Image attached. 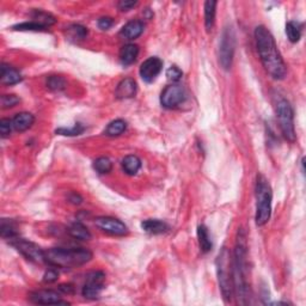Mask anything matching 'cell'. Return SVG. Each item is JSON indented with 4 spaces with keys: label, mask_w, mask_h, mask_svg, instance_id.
<instances>
[{
    "label": "cell",
    "mask_w": 306,
    "mask_h": 306,
    "mask_svg": "<svg viewBox=\"0 0 306 306\" xmlns=\"http://www.w3.org/2000/svg\"><path fill=\"white\" fill-rule=\"evenodd\" d=\"M216 274H218L220 291H222L224 300L225 302H230L232 300L235 291H233L231 255H230L229 249L225 246L216 257Z\"/></svg>",
    "instance_id": "5b68a950"
},
{
    "label": "cell",
    "mask_w": 306,
    "mask_h": 306,
    "mask_svg": "<svg viewBox=\"0 0 306 306\" xmlns=\"http://www.w3.org/2000/svg\"><path fill=\"white\" fill-rule=\"evenodd\" d=\"M21 100L16 95H3L2 96V108L3 109H9V108L16 107Z\"/></svg>",
    "instance_id": "d6a6232c"
},
{
    "label": "cell",
    "mask_w": 306,
    "mask_h": 306,
    "mask_svg": "<svg viewBox=\"0 0 306 306\" xmlns=\"http://www.w3.org/2000/svg\"><path fill=\"white\" fill-rule=\"evenodd\" d=\"M216 4L218 3L213 2V0H208L205 3V26L207 31L212 30L213 25H214Z\"/></svg>",
    "instance_id": "603a6c76"
},
{
    "label": "cell",
    "mask_w": 306,
    "mask_h": 306,
    "mask_svg": "<svg viewBox=\"0 0 306 306\" xmlns=\"http://www.w3.org/2000/svg\"><path fill=\"white\" fill-rule=\"evenodd\" d=\"M95 225L105 233H109L111 236L122 237L128 235V228L124 223L120 219L113 218V216H98L95 219Z\"/></svg>",
    "instance_id": "30bf717a"
},
{
    "label": "cell",
    "mask_w": 306,
    "mask_h": 306,
    "mask_svg": "<svg viewBox=\"0 0 306 306\" xmlns=\"http://www.w3.org/2000/svg\"><path fill=\"white\" fill-rule=\"evenodd\" d=\"M197 239H199V245L202 252H208L212 249V241L208 229L205 225H199L197 228Z\"/></svg>",
    "instance_id": "cb8c5ba5"
},
{
    "label": "cell",
    "mask_w": 306,
    "mask_h": 306,
    "mask_svg": "<svg viewBox=\"0 0 306 306\" xmlns=\"http://www.w3.org/2000/svg\"><path fill=\"white\" fill-rule=\"evenodd\" d=\"M139 55V47L137 45L128 43L123 46L120 51V61L123 66H129L134 64Z\"/></svg>",
    "instance_id": "d6986e66"
},
{
    "label": "cell",
    "mask_w": 306,
    "mask_h": 306,
    "mask_svg": "<svg viewBox=\"0 0 306 306\" xmlns=\"http://www.w3.org/2000/svg\"><path fill=\"white\" fill-rule=\"evenodd\" d=\"M286 35L292 43H297L301 37V24L294 21L288 22L286 24Z\"/></svg>",
    "instance_id": "4316f807"
},
{
    "label": "cell",
    "mask_w": 306,
    "mask_h": 306,
    "mask_svg": "<svg viewBox=\"0 0 306 306\" xmlns=\"http://www.w3.org/2000/svg\"><path fill=\"white\" fill-rule=\"evenodd\" d=\"M236 51V36L232 28H225L219 45V62L225 71L231 68Z\"/></svg>",
    "instance_id": "52a82bcc"
},
{
    "label": "cell",
    "mask_w": 306,
    "mask_h": 306,
    "mask_svg": "<svg viewBox=\"0 0 306 306\" xmlns=\"http://www.w3.org/2000/svg\"><path fill=\"white\" fill-rule=\"evenodd\" d=\"M141 167V160L139 157L134 156V154H129V156H126L122 159V169L127 175L129 176H134L137 175L138 171L140 170Z\"/></svg>",
    "instance_id": "44dd1931"
},
{
    "label": "cell",
    "mask_w": 306,
    "mask_h": 306,
    "mask_svg": "<svg viewBox=\"0 0 306 306\" xmlns=\"http://www.w3.org/2000/svg\"><path fill=\"white\" fill-rule=\"evenodd\" d=\"M137 90V81L132 78H124L117 84L115 96L118 100H128V98H133L136 96Z\"/></svg>",
    "instance_id": "5bb4252c"
},
{
    "label": "cell",
    "mask_w": 306,
    "mask_h": 306,
    "mask_svg": "<svg viewBox=\"0 0 306 306\" xmlns=\"http://www.w3.org/2000/svg\"><path fill=\"white\" fill-rule=\"evenodd\" d=\"M232 276L233 291L237 295L238 302L245 305L249 302L250 285H249V268H248V242L246 233L239 229L232 259Z\"/></svg>",
    "instance_id": "7a4b0ae2"
},
{
    "label": "cell",
    "mask_w": 306,
    "mask_h": 306,
    "mask_svg": "<svg viewBox=\"0 0 306 306\" xmlns=\"http://www.w3.org/2000/svg\"><path fill=\"white\" fill-rule=\"evenodd\" d=\"M0 232H2V237L4 239H12L18 237V231L16 224L10 219H3L2 225H0Z\"/></svg>",
    "instance_id": "484cf974"
},
{
    "label": "cell",
    "mask_w": 306,
    "mask_h": 306,
    "mask_svg": "<svg viewBox=\"0 0 306 306\" xmlns=\"http://www.w3.org/2000/svg\"><path fill=\"white\" fill-rule=\"evenodd\" d=\"M182 75H183V72L181 71L177 66H171L169 70L166 71V77L170 81H172V83L180 81V79L182 78Z\"/></svg>",
    "instance_id": "e575fe53"
},
{
    "label": "cell",
    "mask_w": 306,
    "mask_h": 306,
    "mask_svg": "<svg viewBox=\"0 0 306 306\" xmlns=\"http://www.w3.org/2000/svg\"><path fill=\"white\" fill-rule=\"evenodd\" d=\"M35 122V116L30 113H19L15 115V117L12 118V124L13 129L17 132H25L30 128Z\"/></svg>",
    "instance_id": "ac0fdd59"
},
{
    "label": "cell",
    "mask_w": 306,
    "mask_h": 306,
    "mask_svg": "<svg viewBox=\"0 0 306 306\" xmlns=\"http://www.w3.org/2000/svg\"><path fill=\"white\" fill-rule=\"evenodd\" d=\"M94 169L96 170L98 173H101V175L109 173L110 171L113 170V163H111L109 158L100 157L94 162Z\"/></svg>",
    "instance_id": "f1b7e54d"
},
{
    "label": "cell",
    "mask_w": 306,
    "mask_h": 306,
    "mask_svg": "<svg viewBox=\"0 0 306 306\" xmlns=\"http://www.w3.org/2000/svg\"><path fill=\"white\" fill-rule=\"evenodd\" d=\"M68 233H70L72 238L78 239V241H89V239H91L90 231L81 223L72 224L71 228L68 229Z\"/></svg>",
    "instance_id": "7402d4cb"
},
{
    "label": "cell",
    "mask_w": 306,
    "mask_h": 306,
    "mask_svg": "<svg viewBox=\"0 0 306 306\" xmlns=\"http://www.w3.org/2000/svg\"><path fill=\"white\" fill-rule=\"evenodd\" d=\"M68 200H70L72 203H74V205H79V203H81V201H83L81 196L77 193H72L70 197H68Z\"/></svg>",
    "instance_id": "ab89813d"
},
{
    "label": "cell",
    "mask_w": 306,
    "mask_h": 306,
    "mask_svg": "<svg viewBox=\"0 0 306 306\" xmlns=\"http://www.w3.org/2000/svg\"><path fill=\"white\" fill-rule=\"evenodd\" d=\"M144 22L140 19H134V21L128 22L123 28L121 29L120 35L126 39H136L144 32Z\"/></svg>",
    "instance_id": "2e32d148"
},
{
    "label": "cell",
    "mask_w": 306,
    "mask_h": 306,
    "mask_svg": "<svg viewBox=\"0 0 306 306\" xmlns=\"http://www.w3.org/2000/svg\"><path fill=\"white\" fill-rule=\"evenodd\" d=\"M58 278H59V272L55 269V267L49 268L43 275V282H46V284H53V282L58 280Z\"/></svg>",
    "instance_id": "d590c367"
},
{
    "label": "cell",
    "mask_w": 306,
    "mask_h": 306,
    "mask_svg": "<svg viewBox=\"0 0 306 306\" xmlns=\"http://www.w3.org/2000/svg\"><path fill=\"white\" fill-rule=\"evenodd\" d=\"M256 215L255 222L257 226H263L269 222L272 215V187L262 173H258L256 179Z\"/></svg>",
    "instance_id": "277c9868"
},
{
    "label": "cell",
    "mask_w": 306,
    "mask_h": 306,
    "mask_svg": "<svg viewBox=\"0 0 306 306\" xmlns=\"http://www.w3.org/2000/svg\"><path fill=\"white\" fill-rule=\"evenodd\" d=\"M97 24H98V28L102 29V30H108V29H110L111 26H113L114 21L111 17H102L98 19Z\"/></svg>",
    "instance_id": "74e56055"
},
{
    "label": "cell",
    "mask_w": 306,
    "mask_h": 306,
    "mask_svg": "<svg viewBox=\"0 0 306 306\" xmlns=\"http://www.w3.org/2000/svg\"><path fill=\"white\" fill-rule=\"evenodd\" d=\"M187 100V92L179 84H171L160 95V103L167 109H175Z\"/></svg>",
    "instance_id": "9c48e42d"
},
{
    "label": "cell",
    "mask_w": 306,
    "mask_h": 306,
    "mask_svg": "<svg viewBox=\"0 0 306 306\" xmlns=\"http://www.w3.org/2000/svg\"><path fill=\"white\" fill-rule=\"evenodd\" d=\"M84 130H85V127L83 124L75 123L72 128H59V129L55 130V133L60 134V136L74 137V136H80Z\"/></svg>",
    "instance_id": "1f68e13d"
},
{
    "label": "cell",
    "mask_w": 306,
    "mask_h": 306,
    "mask_svg": "<svg viewBox=\"0 0 306 306\" xmlns=\"http://www.w3.org/2000/svg\"><path fill=\"white\" fill-rule=\"evenodd\" d=\"M127 129V123L126 121L121 120V118H117V120L111 121V122L108 124L107 128H105L104 134L107 137H118L121 134L124 133V130Z\"/></svg>",
    "instance_id": "d4e9b609"
},
{
    "label": "cell",
    "mask_w": 306,
    "mask_h": 306,
    "mask_svg": "<svg viewBox=\"0 0 306 306\" xmlns=\"http://www.w3.org/2000/svg\"><path fill=\"white\" fill-rule=\"evenodd\" d=\"M22 74L15 67L3 62L0 66V83L6 86H11L22 81Z\"/></svg>",
    "instance_id": "9a60e30c"
},
{
    "label": "cell",
    "mask_w": 306,
    "mask_h": 306,
    "mask_svg": "<svg viewBox=\"0 0 306 306\" xmlns=\"http://www.w3.org/2000/svg\"><path fill=\"white\" fill-rule=\"evenodd\" d=\"M12 29L13 30H17V31H43V30H46V28H43V26L39 25L36 22H32V21L21 23V24H17V25H13Z\"/></svg>",
    "instance_id": "4dcf8cb0"
},
{
    "label": "cell",
    "mask_w": 306,
    "mask_h": 306,
    "mask_svg": "<svg viewBox=\"0 0 306 306\" xmlns=\"http://www.w3.org/2000/svg\"><path fill=\"white\" fill-rule=\"evenodd\" d=\"M105 274L103 272H91L86 276V281L83 287V297L86 299H96L101 294L104 286Z\"/></svg>",
    "instance_id": "8fae6325"
},
{
    "label": "cell",
    "mask_w": 306,
    "mask_h": 306,
    "mask_svg": "<svg viewBox=\"0 0 306 306\" xmlns=\"http://www.w3.org/2000/svg\"><path fill=\"white\" fill-rule=\"evenodd\" d=\"M138 5V2H133V0H120L117 3V8L120 11H129L133 8Z\"/></svg>",
    "instance_id": "8d00e7d4"
},
{
    "label": "cell",
    "mask_w": 306,
    "mask_h": 306,
    "mask_svg": "<svg viewBox=\"0 0 306 306\" xmlns=\"http://www.w3.org/2000/svg\"><path fill=\"white\" fill-rule=\"evenodd\" d=\"M47 88L52 91H61L66 88V80L60 75H51L47 78Z\"/></svg>",
    "instance_id": "f546056e"
},
{
    "label": "cell",
    "mask_w": 306,
    "mask_h": 306,
    "mask_svg": "<svg viewBox=\"0 0 306 306\" xmlns=\"http://www.w3.org/2000/svg\"><path fill=\"white\" fill-rule=\"evenodd\" d=\"M31 18L32 22H36L37 24L42 25L46 29L57 23V18H55L52 13L42 11V10H34V11L31 12Z\"/></svg>",
    "instance_id": "ffe728a7"
},
{
    "label": "cell",
    "mask_w": 306,
    "mask_h": 306,
    "mask_svg": "<svg viewBox=\"0 0 306 306\" xmlns=\"http://www.w3.org/2000/svg\"><path fill=\"white\" fill-rule=\"evenodd\" d=\"M163 68V61L159 58L152 57L145 60L140 66V77L146 83H152L158 77V74L162 72Z\"/></svg>",
    "instance_id": "4fadbf2b"
},
{
    "label": "cell",
    "mask_w": 306,
    "mask_h": 306,
    "mask_svg": "<svg viewBox=\"0 0 306 306\" xmlns=\"http://www.w3.org/2000/svg\"><path fill=\"white\" fill-rule=\"evenodd\" d=\"M45 254L46 263L55 268H77L92 259V252L85 248H52Z\"/></svg>",
    "instance_id": "3957f363"
},
{
    "label": "cell",
    "mask_w": 306,
    "mask_h": 306,
    "mask_svg": "<svg viewBox=\"0 0 306 306\" xmlns=\"http://www.w3.org/2000/svg\"><path fill=\"white\" fill-rule=\"evenodd\" d=\"M275 113L282 136L289 143H295L297 134L294 128V111L291 103L285 98H279L275 103Z\"/></svg>",
    "instance_id": "8992f818"
},
{
    "label": "cell",
    "mask_w": 306,
    "mask_h": 306,
    "mask_svg": "<svg viewBox=\"0 0 306 306\" xmlns=\"http://www.w3.org/2000/svg\"><path fill=\"white\" fill-rule=\"evenodd\" d=\"M59 291L64 294H73L74 293V287L71 284H62L59 286Z\"/></svg>",
    "instance_id": "f35d334b"
},
{
    "label": "cell",
    "mask_w": 306,
    "mask_h": 306,
    "mask_svg": "<svg viewBox=\"0 0 306 306\" xmlns=\"http://www.w3.org/2000/svg\"><path fill=\"white\" fill-rule=\"evenodd\" d=\"M141 229L150 235H162L169 230V225L159 219H147L141 223Z\"/></svg>",
    "instance_id": "e0dca14e"
},
{
    "label": "cell",
    "mask_w": 306,
    "mask_h": 306,
    "mask_svg": "<svg viewBox=\"0 0 306 306\" xmlns=\"http://www.w3.org/2000/svg\"><path fill=\"white\" fill-rule=\"evenodd\" d=\"M31 302L38 305H70V302L61 300L60 294L53 289H39L30 294Z\"/></svg>",
    "instance_id": "7c38bea8"
},
{
    "label": "cell",
    "mask_w": 306,
    "mask_h": 306,
    "mask_svg": "<svg viewBox=\"0 0 306 306\" xmlns=\"http://www.w3.org/2000/svg\"><path fill=\"white\" fill-rule=\"evenodd\" d=\"M67 37L72 41H81L88 36V29L80 24H73L67 28Z\"/></svg>",
    "instance_id": "83f0119b"
},
{
    "label": "cell",
    "mask_w": 306,
    "mask_h": 306,
    "mask_svg": "<svg viewBox=\"0 0 306 306\" xmlns=\"http://www.w3.org/2000/svg\"><path fill=\"white\" fill-rule=\"evenodd\" d=\"M255 39L259 59L267 73L276 80L284 79L287 68L272 32L265 25H258L255 29Z\"/></svg>",
    "instance_id": "6da1fadb"
},
{
    "label": "cell",
    "mask_w": 306,
    "mask_h": 306,
    "mask_svg": "<svg viewBox=\"0 0 306 306\" xmlns=\"http://www.w3.org/2000/svg\"><path fill=\"white\" fill-rule=\"evenodd\" d=\"M10 244L17 250L18 252H21L28 261L34 263H46L45 250L41 246L35 244L34 242L26 241V239L21 238L18 236L16 238L10 239Z\"/></svg>",
    "instance_id": "ba28073f"
},
{
    "label": "cell",
    "mask_w": 306,
    "mask_h": 306,
    "mask_svg": "<svg viewBox=\"0 0 306 306\" xmlns=\"http://www.w3.org/2000/svg\"><path fill=\"white\" fill-rule=\"evenodd\" d=\"M12 128V120H10V118H2L0 120V134H2V138L10 137Z\"/></svg>",
    "instance_id": "836d02e7"
}]
</instances>
